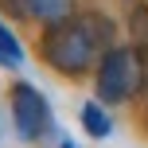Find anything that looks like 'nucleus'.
Instances as JSON below:
<instances>
[{"mask_svg":"<svg viewBox=\"0 0 148 148\" xmlns=\"http://www.w3.org/2000/svg\"><path fill=\"white\" fill-rule=\"evenodd\" d=\"M113 47V23L105 16H66L47 23L43 31V59L59 74L78 78L94 66V59Z\"/></svg>","mask_w":148,"mask_h":148,"instance_id":"nucleus-1","label":"nucleus"},{"mask_svg":"<svg viewBox=\"0 0 148 148\" xmlns=\"http://www.w3.org/2000/svg\"><path fill=\"white\" fill-rule=\"evenodd\" d=\"M148 62L140 47H109L97 62V101L101 105H121L133 94L144 90Z\"/></svg>","mask_w":148,"mask_h":148,"instance_id":"nucleus-2","label":"nucleus"},{"mask_svg":"<svg viewBox=\"0 0 148 148\" xmlns=\"http://www.w3.org/2000/svg\"><path fill=\"white\" fill-rule=\"evenodd\" d=\"M12 125L23 140H43L55 129L51 105L31 82H16V90H12Z\"/></svg>","mask_w":148,"mask_h":148,"instance_id":"nucleus-3","label":"nucleus"},{"mask_svg":"<svg viewBox=\"0 0 148 148\" xmlns=\"http://www.w3.org/2000/svg\"><path fill=\"white\" fill-rule=\"evenodd\" d=\"M82 129H86L94 140H105V136L113 133V121H109V113L101 109V101H86L82 105Z\"/></svg>","mask_w":148,"mask_h":148,"instance_id":"nucleus-4","label":"nucleus"},{"mask_svg":"<svg viewBox=\"0 0 148 148\" xmlns=\"http://www.w3.org/2000/svg\"><path fill=\"white\" fill-rule=\"evenodd\" d=\"M27 8H31V20L59 23V20H66V16H70L74 0H27Z\"/></svg>","mask_w":148,"mask_h":148,"instance_id":"nucleus-5","label":"nucleus"},{"mask_svg":"<svg viewBox=\"0 0 148 148\" xmlns=\"http://www.w3.org/2000/svg\"><path fill=\"white\" fill-rule=\"evenodd\" d=\"M20 62H23L20 43H16V35L0 23V66H20Z\"/></svg>","mask_w":148,"mask_h":148,"instance_id":"nucleus-6","label":"nucleus"},{"mask_svg":"<svg viewBox=\"0 0 148 148\" xmlns=\"http://www.w3.org/2000/svg\"><path fill=\"white\" fill-rule=\"evenodd\" d=\"M133 35H136V47L148 51V8H133Z\"/></svg>","mask_w":148,"mask_h":148,"instance_id":"nucleus-7","label":"nucleus"},{"mask_svg":"<svg viewBox=\"0 0 148 148\" xmlns=\"http://www.w3.org/2000/svg\"><path fill=\"white\" fill-rule=\"evenodd\" d=\"M0 8H4L8 16H16V20H31V8H27V0H0Z\"/></svg>","mask_w":148,"mask_h":148,"instance_id":"nucleus-8","label":"nucleus"},{"mask_svg":"<svg viewBox=\"0 0 148 148\" xmlns=\"http://www.w3.org/2000/svg\"><path fill=\"white\" fill-rule=\"evenodd\" d=\"M62 148H74V140H62Z\"/></svg>","mask_w":148,"mask_h":148,"instance_id":"nucleus-9","label":"nucleus"},{"mask_svg":"<svg viewBox=\"0 0 148 148\" xmlns=\"http://www.w3.org/2000/svg\"><path fill=\"white\" fill-rule=\"evenodd\" d=\"M144 90H148V78H144Z\"/></svg>","mask_w":148,"mask_h":148,"instance_id":"nucleus-10","label":"nucleus"},{"mask_svg":"<svg viewBox=\"0 0 148 148\" xmlns=\"http://www.w3.org/2000/svg\"><path fill=\"white\" fill-rule=\"evenodd\" d=\"M0 133H4V125H0Z\"/></svg>","mask_w":148,"mask_h":148,"instance_id":"nucleus-11","label":"nucleus"}]
</instances>
